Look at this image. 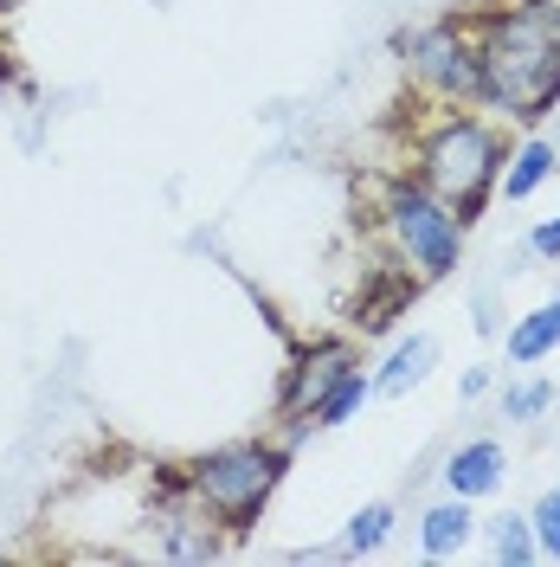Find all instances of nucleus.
<instances>
[{"mask_svg":"<svg viewBox=\"0 0 560 567\" xmlns=\"http://www.w3.org/2000/svg\"><path fill=\"white\" fill-rule=\"evenodd\" d=\"M484 91L477 110L509 123H541L560 104V0H509L470 13Z\"/></svg>","mask_w":560,"mask_h":567,"instance_id":"1","label":"nucleus"},{"mask_svg":"<svg viewBox=\"0 0 560 567\" xmlns=\"http://www.w3.org/2000/svg\"><path fill=\"white\" fill-rule=\"evenodd\" d=\"M502 155H509V142L496 136L490 116H470V110L457 104L452 116L419 142V181L464 219V233H470V226L484 219V207H490V194H496Z\"/></svg>","mask_w":560,"mask_h":567,"instance_id":"2","label":"nucleus"},{"mask_svg":"<svg viewBox=\"0 0 560 567\" xmlns=\"http://www.w3.org/2000/svg\"><path fill=\"white\" fill-rule=\"evenodd\" d=\"M381 226H386V246H393V258H400L406 278L438 284L464 265V219H457L425 181H386Z\"/></svg>","mask_w":560,"mask_h":567,"instance_id":"3","label":"nucleus"},{"mask_svg":"<svg viewBox=\"0 0 560 567\" xmlns=\"http://www.w3.org/2000/svg\"><path fill=\"white\" fill-rule=\"evenodd\" d=\"M180 484L200 496L226 529L239 535V529H251V523L265 516V503L278 496V484H283V445H271V439L219 445V452H207V458L187 464V471H180Z\"/></svg>","mask_w":560,"mask_h":567,"instance_id":"4","label":"nucleus"},{"mask_svg":"<svg viewBox=\"0 0 560 567\" xmlns=\"http://www.w3.org/2000/svg\"><path fill=\"white\" fill-rule=\"evenodd\" d=\"M400 65L413 71V84L438 104H477V91H484L477 39H470V20H457V13L400 33Z\"/></svg>","mask_w":560,"mask_h":567,"instance_id":"5","label":"nucleus"},{"mask_svg":"<svg viewBox=\"0 0 560 567\" xmlns=\"http://www.w3.org/2000/svg\"><path fill=\"white\" fill-rule=\"evenodd\" d=\"M148 523H155V548H162L168 561H219V555H226V535H232L200 496L180 484V477L162 484L155 509H148Z\"/></svg>","mask_w":560,"mask_h":567,"instance_id":"6","label":"nucleus"},{"mask_svg":"<svg viewBox=\"0 0 560 567\" xmlns=\"http://www.w3.org/2000/svg\"><path fill=\"white\" fill-rule=\"evenodd\" d=\"M354 368H361V354H354V342H342V336L297 349L290 374H283V393H278V420H290V432H310V413L322 406V393L335 388L342 374H354Z\"/></svg>","mask_w":560,"mask_h":567,"instance_id":"7","label":"nucleus"},{"mask_svg":"<svg viewBox=\"0 0 560 567\" xmlns=\"http://www.w3.org/2000/svg\"><path fill=\"white\" fill-rule=\"evenodd\" d=\"M502 477H509V452L496 445V439H470V445H457L452 458H445V491L452 496H496L502 491Z\"/></svg>","mask_w":560,"mask_h":567,"instance_id":"8","label":"nucleus"},{"mask_svg":"<svg viewBox=\"0 0 560 567\" xmlns=\"http://www.w3.org/2000/svg\"><path fill=\"white\" fill-rule=\"evenodd\" d=\"M470 535H477V516H470V496H445V503H432L419 516V548L432 561H452L470 548Z\"/></svg>","mask_w":560,"mask_h":567,"instance_id":"9","label":"nucleus"},{"mask_svg":"<svg viewBox=\"0 0 560 567\" xmlns=\"http://www.w3.org/2000/svg\"><path fill=\"white\" fill-rule=\"evenodd\" d=\"M560 162H554V142L548 136H528L516 142L509 155H502V175H496V194L502 200H528V194H541V181L554 175Z\"/></svg>","mask_w":560,"mask_h":567,"instance_id":"10","label":"nucleus"},{"mask_svg":"<svg viewBox=\"0 0 560 567\" xmlns=\"http://www.w3.org/2000/svg\"><path fill=\"white\" fill-rule=\"evenodd\" d=\"M502 349H509V361H516V368H535V361H548V354L560 349V297H548L541 310L516 317V329L502 336Z\"/></svg>","mask_w":560,"mask_h":567,"instance_id":"11","label":"nucleus"},{"mask_svg":"<svg viewBox=\"0 0 560 567\" xmlns=\"http://www.w3.org/2000/svg\"><path fill=\"white\" fill-rule=\"evenodd\" d=\"M432 368H438V342H432V336H406V342H400V349L381 361V374H374V393L400 400L406 388H419Z\"/></svg>","mask_w":560,"mask_h":567,"instance_id":"12","label":"nucleus"},{"mask_svg":"<svg viewBox=\"0 0 560 567\" xmlns=\"http://www.w3.org/2000/svg\"><path fill=\"white\" fill-rule=\"evenodd\" d=\"M367 400H374V374H361V368H354V374H342L335 388L322 393V406L310 413V432H335V425H349Z\"/></svg>","mask_w":560,"mask_h":567,"instance_id":"13","label":"nucleus"},{"mask_svg":"<svg viewBox=\"0 0 560 567\" xmlns=\"http://www.w3.org/2000/svg\"><path fill=\"white\" fill-rule=\"evenodd\" d=\"M490 555L502 567H528L541 548H535V529H528V516H496L490 523Z\"/></svg>","mask_w":560,"mask_h":567,"instance_id":"14","label":"nucleus"},{"mask_svg":"<svg viewBox=\"0 0 560 567\" xmlns=\"http://www.w3.org/2000/svg\"><path fill=\"white\" fill-rule=\"evenodd\" d=\"M386 535H393V503H367L349 523V535H342V555H374Z\"/></svg>","mask_w":560,"mask_h":567,"instance_id":"15","label":"nucleus"},{"mask_svg":"<svg viewBox=\"0 0 560 567\" xmlns=\"http://www.w3.org/2000/svg\"><path fill=\"white\" fill-rule=\"evenodd\" d=\"M548 406H554V381H509L502 388V420H516V425L541 420Z\"/></svg>","mask_w":560,"mask_h":567,"instance_id":"16","label":"nucleus"},{"mask_svg":"<svg viewBox=\"0 0 560 567\" xmlns=\"http://www.w3.org/2000/svg\"><path fill=\"white\" fill-rule=\"evenodd\" d=\"M528 529H535V548H541L548 561H560V484L541 491V503L528 509Z\"/></svg>","mask_w":560,"mask_h":567,"instance_id":"17","label":"nucleus"},{"mask_svg":"<svg viewBox=\"0 0 560 567\" xmlns=\"http://www.w3.org/2000/svg\"><path fill=\"white\" fill-rule=\"evenodd\" d=\"M528 251H535V258H560V213H554V219H541V226L528 233Z\"/></svg>","mask_w":560,"mask_h":567,"instance_id":"18","label":"nucleus"},{"mask_svg":"<svg viewBox=\"0 0 560 567\" xmlns=\"http://www.w3.org/2000/svg\"><path fill=\"white\" fill-rule=\"evenodd\" d=\"M477 393H490V374H484V368H470V374H464V400H477Z\"/></svg>","mask_w":560,"mask_h":567,"instance_id":"19","label":"nucleus"},{"mask_svg":"<svg viewBox=\"0 0 560 567\" xmlns=\"http://www.w3.org/2000/svg\"><path fill=\"white\" fill-rule=\"evenodd\" d=\"M7 7H13V0H0V13H7Z\"/></svg>","mask_w":560,"mask_h":567,"instance_id":"20","label":"nucleus"}]
</instances>
